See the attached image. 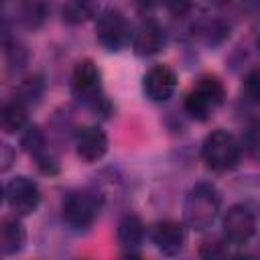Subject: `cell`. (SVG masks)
<instances>
[{"instance_id": "1", "label": "cell", "mask_w": 260, "mask_h": 260, "mask_svg": "<svg viewBox=\"0 0 260 260\" xmlns=\"http://www.w3.org/2000/svg\"><path fill=\"white\" fill-rule=\"evenodd\" d=\"M221 209V195L211 183H195L183 199V219L187 228L203 232L213 225Z\"/></svg>"}, {"instance_id": "2", "label": "cell", "mask_w": 260, "mask_h": 260, "mask_svg": "<svg viewBox=\"0 0 260 260\" xmlns=\"http://www.w3.org/2000/svg\"><path fill=\"white\" fill-rule=\"evenodd\" d=\"M71 91L83 106L91 108L98 114L108 116L112 106L102 89V73L100 67L91 59H81L71 73Z\"/></svg>"}, {"instance_id": "3", "label": "cell", "mask_w": 260, "mask_h": 260, "mask_svg": "<svg viewBox=\"0 0 260 260\" xmlns=\"http://www.w3.org/2000/svg\"><path fill=\"white\" fill-rule=\"evenodd\" d=\"M242 158V144L240 140L228 130H213L205 136L201 144V160L213 173L232 171Z\"/></svg>"}, {"instance_id": "4", "label": "cell", "mask_w": 260, "mask_h": 260, "mask_svg": "<svg viewBox=\"0 0 260 260\" xmlns=\"http://www.w3.org/2000/svg\"><path fill=\"white\" fill-rule=\"evenodd\" d=\"M225 100V87L217 75H201L183 100V110L197 122H205Z\"/></svg>"}, {"instance_id": "5", "label": "cell", "mask_w": 260, "mask_h": 260, "mask_svg": "<svg viewBox=\"0 0 260 260\" xmlns=\"http://www.w3.org/2000/svg\"><path fill=\"white\" fill-rule=\"evenodd\" d=\"M104 205V197L93 189L71 191L63 199V219L75 232H85L93 225Z\"/></svg>"}, {"instance_id": "6", "label": "cell", "mask_w": 260, "mask_h": 260, "mask_svg": "<svg viewBox=\"0 0 260 260\" xmlns=\"http://www.w3.org/2000/svg\"><path fill=\"white\" fill-rule=\"evenodd\" d=\"M95 39L106 51L118 53L130 45L132 26L120 10L106 8L95 16Z\"/></svg>"}, {"instance_id": "7", "label": "cell", "mask_w": 260, "mask_h": 260, "mask_svg": "<svg viewBox=\"0 0 260 260\" xmlns=\"http://www.w3.org/2000/svg\"><path fill=\"white\" fill-rule=\"evenodd\" d=\"M254 234H256V215L248 205L238 203L223 213V219H221L223 244L244 246L252 240Z\"/></svg>"}, {"instance_id": "8", "label": "cell", "mask_w": 260, "mask_h": 260, "mask_svg": "<svg viewBox=\"0 0 260 260\" xmlns=\"http://www.w3.org/2000/svg\"><path fill=\"white\" fill-rule=\"evenodd\" d=\"M4 199L14 215L26 217L37 211V207L41 203V189L30 177L18 175V177L10 179L8 185L4 187Z\"/></svg>"}, {"instance_id": "9", "label": "cell", "mask_w": 260, "mask_h": 260, "mask_svg": "<svg viewBox=\"0 0 260 260\" xmlns=\"http://www.w3.org/2000/svg\"><path fill=\"white\" fill-rule=\"evenodd\" d=\"M24 132L20 134V146L24 148V152L35 160L37 169L43 175H57L59 173V160L57 156L49 150L47 146V138L43 134V130L39 126H24Z\"/></svg>"}, {"instance_id": "10", "label": "cell", "mask_w": 260, "mask_h": 260, "mask_svg": "<svg viewBox=\"0 0 260 260\" xmlns=\"http://www.w3.org/2000/svg\"><path fill=\"white\" fill-rule=\"evenodd\" d=\"M179 85V77L175 73L173 67L169 65H152L144 77H142V87H144V93L148 100L152 102H167L173 98L175 89Z\"/></svg>"}, {"instance_id": "11", "label": "cell", "mask_w": 260, "mask_h": 260, "mask_svg": "<svg viewBox=\"0 0 260 260\" xmlns=\"http://www.w3.org/2000/svg\"><path fill=\"white\" fill-rule=\"evenodd\" d=\"M108 134L100 126H83L75 132V152L83 162H98L108 152Z\"/></svg>"}, {"instance_id": "12", "label": "cell", "mask_w": 260, "mask_h": 260, "mask_svg": "<svg viewBox=\"0 0 260 260\" xmlns=\"http://www.w3.org/2000/svg\"><path fill=\"white\" fill-rule=\"evenodd\" d=\"M154 248L165 256H177L185 244V228L177 219H160L150 232Z\"/></svg>"}, {"instance_id": "13", "label": "cell", "mask_w": 260, "mask_h": 260, "mask_svg": "<svg viewBox=\"0 0 260 260\" xmlns=\"http://www.w3.org/2000/svg\"><path fill=\"white\" fill-rule=\"evenodd\" d=\"M165 41H167V37H165L162 26H158L152 20H146L136 30H132V39H130L132 51L138 57H152V55L160 53L165 47Z\"/></svg>"}, {"instance_id": "14", "label": "cell", "mask_w": 260, "mask_h": 260, "mask_svg": "<svg viewBox=\"0 0 260 260\" xmlns=\"http://www.w3.org/2000/svg\"><path fill=\"white\" fill-rule=\"evenodd\" d=\"M116 240L126 256H138L144 242V223L136 213H126L120 217L116 228Z\"/></svg>"}, {"instance_id": "15", "label": "cell", "mask_w": 260, "mask_h": 260, "mask_svg": "<svg viewBox=\"0 0 260 260\" xmlns=\"http://www.w3.org/2000/svg\"><path fill=\"white\" fill-rule=\"evenodd\" d=\"M26 232L16 217H6L0 221V252L2 254H16L24 248Z\"/></svg>"}, {"instance_id": "16", "label": "cell", "mask_w": 260, "mask_h": 260, "mask_svg": "<svg viewBox=\"0 0 260 260\" xmlns=\"http://www.w3.org/2000/svg\"><path fill=\"white\" fill-rule=\"evenodd\" d=\"M26 126V104L16 95L0 106V128L8 134L20 132Z\"/></svg>"}, {"instance_id": "17", "label": "cell", "mask_w": 260, "mask_h": 260, "mask_svg": "<svg viewBox=\"0 0 260 260\" xmlns=\"http://www.w3.org/2000/svg\"><path fill=\"white\" fill-rule=\"evenodd\" d=\"M98 12H100L98 0H65V4L61 8L63 22H67L71 26L83 24V22L95 18Z\"/></svg>"}, {"instance_id": "18", "label": "cell", "mask_w": 260, "mask_h": 260, "mask_svg": "<svg viewBox=\"0 0 260 260\" xmlns=\"http://www.w3.org/2000/svg\"><path fill=\"white\" fill-rule=\"evenodd\" d=\"M244 93L252 102H258V95H260V71L258 69H252L246 75V79H244Z\"/></svg>"}, {"instance_id": "19", "label": "cell", "mask_w": 260, "mask_h": 260, "mask_svg": "<svg viewBox=\"0 0 260 260\" xmlns=\"http://www.w3.org/2000/svg\"><path fill=\"white\" fill-rule=\"evenodd\" d=\"M12 160H14V150L10 144L6 142H0V173L8 171L12 167Z\"/></svg>"}, {"instance_id": "20", "label": "cell", "mask_w": 260, "mask_h": 260, "mask_svg": "<svg viewBox=\"0 0 260 260\" xmlns=\"http://www.w3.org/2000/svg\"><path fill=\"white\" fill-rule=\"evenodd\" d=\"M199 254L205 256V258H219V256H223V254H225V250H223V240H221V242H207V244L201 248Z\"/></svg>"}, {"instance_id": "21", "label": "cell", "mask_w": 260, "mask_h": 260, "mask_svg": "<svg viewBox=\"0 0 260 260\" xmlns=\"http://www.w3.org/2000/svg\"><path fill=\"white\" fill-rule=\"evenodd\" d=\"M167 6L173 14H185L191 8V0H167Z\"/></svg>"}, {"instance_id": "22", "label": "cell", "mask_w": 260, "mask_h": 260, "mask_svg": "<svg viewBox=\"0 0 260 260\" xmlns=\"http://www.w3.org/2000/svg\"><path fill=\"white\" fill-rule=\"evenodd\" d=\"M2 201H4V187L0 185V205H2Z\"/></svg>"}, {"instance_id": "23", "label": "cell", "mask_w": 260, "mask_h": 260, "mask_svg": "<svg viewBox=\"0 0 260 260\" xmlns=\"http://www.w3.org/2000/svg\"><path fill=\"white\" fill-rule=\"evenodd\" d=\"M213 4H225V2H230V0H211Z\"/></svg>"}]
</instances>
